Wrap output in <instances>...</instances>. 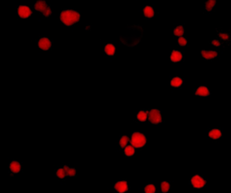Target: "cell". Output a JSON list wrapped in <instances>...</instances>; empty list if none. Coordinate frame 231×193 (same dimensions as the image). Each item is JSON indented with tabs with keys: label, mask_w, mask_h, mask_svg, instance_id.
<instances>
[{
	"label": "cell",
	"mask_w": 231,
	"mask_h": 193,
	"mask_svg": "<svg viewBox=\"0 0 231 193\" xmlns=\"http://www.w3.org/2000/svg\"><path fill=\"white\" fill-rule=\"evenodd\" d=\"M60 19L62 23L66 26H72L78 22H80L81 19V14L75 10L64 9L61 12Z\"/></svg>",
	"instance_id": "1"
},
{
	"label": "cell",
	"mask_w": 231,
	"mask_h": 193,
	"mask_svg": "<svg viewBox=\"0 0 231 193\" xmlns=\"http://www.w3.org/2000/svg\"><path fill=\"white\" fill-rule=\"evenodd\" d=\"M147 143V139L146 137V136L142 133H138V132H135L132 134L131 136V140H130V144L136 149L144 147Z\"/></svg>",
	"instance_id": "2"
},
{
	"label": "cell",
	"mask_w": 231,
	"mask_h": 193,
	"mask_svg": "<svg viewBox=\"0 0 231 193\" xmlns=\"http://www.w3.org/2000/svg\"><path fill=\"white\" fill-rule=\"evenodd\" d=\"M35 9L41 13L43 16L49 17L52 15V9L51 7L47 5L46 1L44 0H39L35 4Z\"/></svg>",
	"instance_id": "3"
},
{
	"label": "cell",
	"mask_w": 231,
	"mask_h": 193,
	"mask_svg": "<svg viewBox=\"0 0 231 193\" xmlns=\"http://www.w3.org/2000/svg\"><path fill=\"white\" fill-rule=\"evenodd\" d=\"M148 120L153 125H158L163 122L162 114L158 109H151L148 113Z\"/></svg>",
	"instance_id": "4"
},
{
	"label": "cell",
	"mask_w": 231,
	"mask_h": 193,
	"mask_svg": "<svg viewBox=\"0 0 231 193\" xmlns=\"http://www.w3.org/2000/svg\"><path fill=\"white\" fill-rule=\"evenodd\" d=\"M206 183H207V182L204 180L201 175H194L191 179V184L195 189H201L206 185Z\"/></svg>",
	"instance_id": "5"
},
{
	"label": "cell",
	"mask_w": 231,
	"mask_h": 193,
	"mask_svg": "<svg viewBox=\"0 0 231 193\" xmlns=\"http://www.w3.org/2000/svg\"><path fill=\"white\" fill-rule=\"evenodd\" d=\"M17 14L20 18H29L33 15V11L27 6H19L17 8Z\"/></svg>",
	"instance_id": "6"
},
{
	"label": "cell",
	"mask_w": 231,
	"mask_h": 193,
	"mask_svg": "<svg viewBox=\"0 0 231 193\" xmlns=\"http://www.w3.org/2000/svg\"><path fill=\"white\" fill-rule=\"evenodd\" d=\"M38 47L43 51H48L52 48V42L47 37H42L38 41Z\"/></svg>",
	"instance_id": "7"
},
{
	"label": "cell",
	"mask_w": 231,
	"mask_h": 193,
	"mask_svg": "<svg viewBox=\"0 0 231 193\" xmlns=\"http://www.w3.org/2000/svg\"><path fill=\"white\" fill-rule=\"evenodd\" d=\"M114 189L117 192L125 193L128 191V183L126 181H120L115 183Z\"/></svg>",
	"instance_id": "8"
},
{
	"label": "cell",
	"mask_w": 231,
	"mask_h": 193,
	"mask_svg": "<svg viewBox=\"0 0 231 193\" xmlns=\"http://www.w3.org/2000/svg\"><path fill=\"white\" fill-rule=\"evenodd\" d=\"M195 95L196 96H200V97H208L210 95V90L205 87V86H201L199 87L196 91H195Z\"/></svg>",
	"instance_id": "9"
},
{
	"label": "cell",
	"mask_w": 231,
	"mask_h": 193,
	"mask_svg": "<svg viewBox=\"0 0 231 193\" xmlns=\"http://www.w3.org/2000/svg\"><path fill=\"white\" fill-rule=\"evenodd\" d=\"M21 169H22L21 163L17 161H13V162L10 163L9 170L11 171L12 173H18V172H21Z\"/></svg>",
	"instance_id": "10"
},
{
	"label": "cell",
	"mask_w": 231,
	"mask_h": 193,
	"mask_svg": "<svg viewBox=\"0 0 231 193\" xmlns=\"http://www.w3.org/2000/svg\"><path fill=\"white\" fill-rule=\"evenodd\" d=\"M170 60L173 62H179L182 60V53L179 51H173L171 53V56H170Z\"/></svg>",
	"instance_id": "11"
},
{
	"label": "cell",
	"mask_w": 231,
	"mask_h": 193,
	"mask_svg": "<svg viewBox=\"0 0 231 193\" xmlns=\"http://www.w3.org/2000/svg\"><path fill=\"white\" fill-rule=\"evenodd\" d=\"M201 55L204 59L206 60H211L214 59L218 56V53L217 52H214V51H201Z\"/></svg>",
	"instance_id": "12"
},
{
	"label": "cell",
	"mask_w": 231,
	"mask_h": 193,
	"mask_svg": "<svg viewBox=\"0 0 231 193\" xmlns=\"http://www.w3.org/2000/svg\"><path fill=\"white\" fill-rule=\"evenodd\" d=\"M222 136L221 131L219 129H211L209 132V137L213 140H218Z\"/></svg>",
	"instance_id": "13"
},
{
	"label": "cell",
	"mask_w": 231,
	"mask_h": 193,
	"mask_svg": "<svg viewBox=\"0 0 231 193\" xmlns=\"http://www.w3.org/2000/svg\"><path fill=\"white\" fill-rule=\"evenodd\" d=\"M143 13L146 18H153L155 16V10L150 6H146L143 9Z\"/></svg>",
	"instance_id": "14"
},
{
	"label": "cell",
	"mask_w": 231,
	"mask_h": 193,
	"mask_svg": "<svg viewBox=\"0 0 231 193\" xmlns=\"http://www.w3.org/2000/svg\"><path fill=\"white\" fill-rule=\"evenodd\" d=\"M104 51H105V53L107 55L114 56L115 52H116V47H115L114 44H108L105 45Z\"/></svg>",
	"instance_id": "15"
},
{
	"label": "cell",
	"mask_w": 231,
	"mask_h": 193,
	"mask_svg": "<svg viewBox=\"0 0 231 193\" xmlns=\"http://www.w3.org/2000/svg\"><path fill=\"white\" fill-rule=\"evenodd\" d=\"M148 111L146 110H141L139 111L136 115V118L139 122H146L148 119Z\"/></svg>",
	"instance_id": "16"
},
{
	"label": "cell",
	"mask_w": 231,
	"mask_h": 193,
	"mask_svg": "<svg viewBox=\"0 0 231 193\" xmlns=\"http://www.w3.org/2000/svg\"><path fill=\"white\" fill-rule=\"evenodd\" d=\"M182 83H183V80L182 79V78H180V77H175V78H173V79H172L171 80V86L172 87H173V88H179V87H181L182 85Z\"/></svg>",
	"instance_id": "17"
},
{
	"label": "cell",
	"mask_w": 231,
	"mask_h": 193,
	"mask_svg": "<svg viewBox=\"0 0 231 193\" xmlns=\"http://www.w3.org/2000/svg\"><path fill=\"white\" fill-rule=\"evenodd\" d=\"M135 149H136V148L134 147L132 145H127V147H125V151H124L125 155L127 157H132L135 154Z\"/></svg>",
	"instance_id": "18"
},
{
	"label": "cell",
	"mask_w": 231,
	"mask_h": 193,
	"mask_svg": "<svg viewBox=\"0 0 231 193\" xmlns=\"http://www.w3.org/2000/svg\"><path fill=\"white\" fill-rule=\"evenodd\" d=\"M184 32H185L184 27H183L182 25H178V26H176L175 29H174L173 34H174V35H175V36L182 37V36H183Z\"/></svg>",
	"instance_id": "19"
},
{
	"label": "cell",
	"mask_w": 231,
	"mask_h": 193,
	"mask_svg": "<svg viewBox=\"0 0 231 193\" xmlns=\"http://www.w3.org/2000/svg\"><path fill=\"white\" fill-rule=\"evenodd\" d=\"M129 141H130V139L128 136H121L120 140H119V146H120L121 148L127 147V146L128 145Z\"/></svg>",
	"instance_id": "20"
},
{
	"label": "cell",
	"mask_w": 231,
	"mask_h": 193,
	"mask_svg": "<svg viewBox=\"0 0 231 193\" xmlns=\"http://www.w3.org/2000/svg\"><path fill=\"white\" fill-rule=\"evenodd\" d=\"M216 3H217V0H208L205 3V8H206V10L208 12H210L214 8V7L216 6Z\"/></svg>",
	"instance_id": "21"
},
{
	"label": "cell",
	"mask_w": 231,
	"mask_h": 193,
	"mask_svg": "<svg viewBox=\"0 0 231 193\" xmlns=\"http://www.w3.org/2000/svg\"><path fill=\"white\" fill-rule=\"evenodd\" d=\"M145 193H155L156 192V187L154 184H147L144 188Z\"/></svg>",
	"instance_id": "22"
},
{
	"label": "cell",
	"mask_w": 231,
	"mask_h": 193,
	"mask_svg": "<svg viewBox=\"0 0 231 193\" xmlns=\"http://www.w3.org/2000/svg\"><path fill=\"white\" fill-rule=\"evenodd\" d=\"M65 169V172H66V174L67 176H70V177H74V176H76V169H74V168H71V167H69V166L65 165L63 166Z\"/></svg>",
	"instance_id": "23"
},
{
	"label": "cell",
	"mask_w": 231,
	"mask_h": 193,
	"mask_svg": "<svg viewBox=\"0 0 231 193\" xmlns=\"http://www.w3.org/2000/svg\"><path fill=\"white\" fill-rule=\"evenodd\" d=\"M170 188H171V184L168 182H163L161 183V191L163 193L168 192L170 191Z\"/></svg>",
	"instance_id": "24"
},
{
	"label": "cell",
	"mask_w": 231,
	"mask_h": 193,
	"mask_svg": "<svg viewBox=\"0 0 231 193\" xmlns=\"http://www.w3.org/2000/svg\"><path fill=\"white\" fill-rule=\"evenodd\" d=\"M56 176H57L58 178H60V179H64L65 177L67 176L66 172H65L64 167L60 168V169H58V170L56 171Z\"/></svg>",
	"instance_id": "25"
},
{
	"label": "cell",
	"mask_w": 231,
	"mask_h": 193,
	"mask_svg": "<svg viewBox=\"0 0 231 193\" xmlns=\"http://www.w3.org/2000/svg\"><path fill=\"white\" fill-rule=\"evenodd\" d=\"M178 44H179V45L180 46H186L187 45V44H188V42H187V40L185 39L184 37H179V39H178Z\"/></svg>",
	"instance_id": "26"
},
{
	"label": "cell",
	"mask_w": 231,
	"mask_h": 193,
	"mask_svg": "<svg viewBox=\"0 0 231 193\" xmlns=\"http://www.w3.org/2000/svg\"><path fill=\"white\" fill-rule=\"evenodd\" d=\"M219 37L221 38L222 40L227 41V40H229V34H227V33H220V34H219Z\"/></svg>",
	"instance_id": "27"
},
{
	"label": "cell",
	"mask_w": 231,
	"mask_h": 193,
	"mask_svg": "<svg viewBox=\"0 0 231 193\" xmlns=\"http://www.w3.org/2000/svg\"><path fill=\"white\" fill-rule=\"evenodd\" d=\"M211 44L214 46H217V47H219V46L221 45L220 42H219V41H218V40H212V41H211Z\"/></svg>",
	"instance_id": "28"
}]
</instances>
